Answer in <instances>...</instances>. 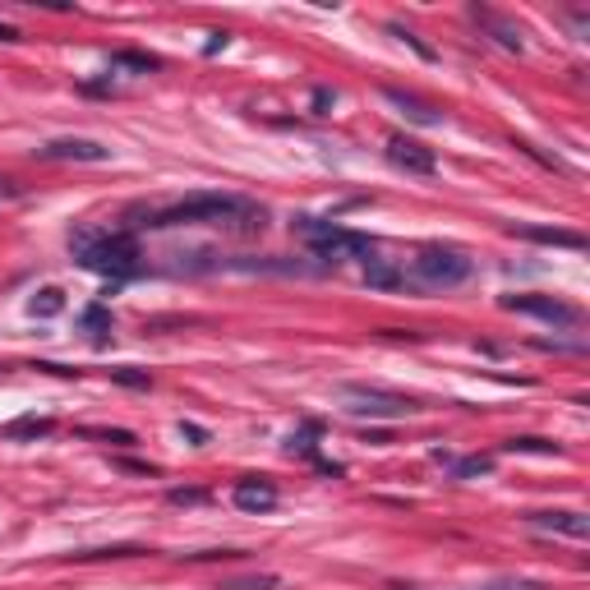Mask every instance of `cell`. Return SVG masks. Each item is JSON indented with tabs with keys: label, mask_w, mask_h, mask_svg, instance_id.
<instances>
[{
	"label": "cell",
	"mask_w": 590,
	"mask_h": 590,
	"mask_svg": "<svg viewBox=\"0 0 590 590\" xmlns=\"http://www.w3.org/2000/svg\"><path fill=\"white\" fill-rule=\"evenodd\" d=\"M199 222H212V226H226L235 235H258L267 226V208L245 199V194H190V199H176L167 208H152L143 212L148 231H171V226H199Z\"/></svg>",
	"instance_id": "1"
},
{
	"label": "cell",
	"mask_w": 590,
	"mask_h": 590,
	"mask_svg": "<svg viewBox=\"0 0 590 590\" xmlns=\"http://www.w3.org/2000/svg\"><path fill=\"white\" fill-rule=\"evenodd\" d=\"M70 250L74 258L97 277H111V282H129L143 273V254H139V240L129 231H93V226H78L70 235Z\"/></svg>",
	"instance_id": "2"
},
{
	"label": "cell",
	"mask_w": 590,
	"mask_h": 590,
	"mask_svg": "<svg viewBox=\"0 0 590 590\" xmlns=\"http://www.w3.org/2000/svg\"><path fill=\"white\" fill-rule=\"evenodd\" d=\"M291 231L309 240L314 258H324V267H332V263H341V258H365V263L373 258V240L360 235V231H346V226H337V222H324V217H295Z\"/></svg>",
	"instance_id": "3"
},
{
	"label": "cell",
	"mask_w": 590,
	"mask_h": 590,
	"mask_svg": "<svg viewBox=\"0 0 590 590\" xmlns=\"http://www.w3.org/2000/svg\"><path fill=\"white\" fill-rule=\"evenodd\" d=\"M337 397L346 401L351 415H369V420H406L420 411L415 397L388 392V388H365V383H337Z\"/></svg>",
	"instance_id": "4"
},
{
	"label": "cell",
	"mask_w": 590,
	"mask_h": 590,
	"mask_svg": "<svg viewBox=\"0 0 590 590\" xmlns=\"http://www.w3.org/2000/svg\"><path fill=\"white\" fill-rule=\"evenodd\" d=\"M415 282L420 286H462L471 273H475V258H466L462 250H452V245H424L415 254Z\"/></svg>",
	"instance_id": "5"
},
{
	"label": "cell",
	"mask_w": 590,
	"mask_h": 590,
	"mask_svg": "<svg viewBox=\"0 0 590 590\" xmlns=\"http://www.w3.org/2000/svg\"><path fill=\"white\" fill-rule=\"evenodd\" d=\"M503 309L545 318V324H553V328H577V324H581V309L568 305V300H558V295H507Z\"/></svg>",
	"instance_id": "6"
},
{
	"label": "cell",
	"mask_w": 590,
	"mask_h": 590,
	"mask_svg": "<svg viewBox=\"0 0 590 590\" xmlns=\"http://www.w3.org/2000/svg\"><path fill=\"white\" fill-rule=\"evenodd\" d=\"M388 162L397 171H406V176H434L438 171V157L434 148H424L415 139H406V134H397V139H388Z\"/></svg>",
	"instance_id": "7"
},
{
	"label": "cell",
	"mask_w": 590,
	"mask_h": 590,
	"mask_svg": "<svg viewBox=\"0 0 590 590\" xmlns=\"http://www.w3.org/2000/svg\"><path fill=\"white\" fill-rule=\"evenodd\" d=\"M42 162H111V148H102L97 139H51L37 148Z\"/></svg>",
	"instance_id": "8"
},
{
	"label": "cell",
	"mask_w": 590,
	"mask_h": 590,
	"mask_svg": "<svg viewBox=\"0 0 590 590\" xmlns=\"http://www.w3.org/2000/svg\"><path fill=\"white\" fill-rule=\"evenodd\" d=\"M231 503L240 507V512H273V507H277V485H273V479H258V475L235 479Z\"/></svg>",
	"instance_id": "9"
},
{
	"label": "cell",
	"mask_w": 590,
	"mask_h": 590,
	"mask_svg": "<svg viewBox=\"0 0 590 590\" xmlns=\"http://www.w3.org/2000/svg\"><path fill=\"white\" fill-rule=\"evenodd\" d=\"M526 521H530L535 530L568 535V540H586V535H590V517H586V512H562V507H558V512H530Z\"/></svg>",
	"instance_id": "10"
},
{
	"label": "cell",
	"mask_w": 590,
	"mask_h": 590,
	"mask_svg": "<svg viewBox=\"0 0 590 590\" xmlns=\"http://www.w3.org/2000/svg\"><path fill=\"white\" fill-rule=\"evenodd\" d=\"M517 240H530V245H553V250H586V235L581 231H562V226H512Z\"/></svg>",
	"instance_id": "11"
},
{
	"label": "cell",
	"mask_w": 590,
	"mask_h": 590,
	"mask_svg": "<svg viewBox=\"0 0 590 590\" xmlns=\"http://www.w3.org/2000/svg\"><path fill=\"white\" fill-rule=\"evenodd\" d=\"M383 97L397 106L406 120H415V125H443V111L438 106H429V102H420L415 93H401V88H383Z\"/></svg>",
	"instance_id": "12"
},
{
	"label": "cell",
	"mask_w": 590,
	"mask_h": 590,
	"mask_svg": "<svg viewBox=\"0 0 590 590\" xmlns=\"http://www.w3.org/2000/svg\"><path fill=\"white\" fill-rule=\"evenodd\" d=\"M471 14H475V23H485V29H489V37H494V42H498L503 51H521V46H526V42H521V29H517V23H507V19H498L494 10H479V5H475Z\"/></svg>",
	"instance_id": "13"
},
{
	"label": "cell",
	"mask_w": 590,
	"mask_h": 590,
	"mask_svg": "<svg viewBox=\"0 0 590 590\" xmlns=\"http://www.w3.org/2000/svg\"><path fill=\"white\" fill-rule=\"evenodd\" d=\"M365 286L369 291H397V286H406V273H401V263H392V258H369Z\"/></svg>",
	"instance_id": "14"
},
{
	"label": "cell",
	"mask_w": 590,
	"mask_h": 590,
	"mask_svg": "<svg viewBox=\"0 0 590 590\" xmlns=\"http://www.w3.org/2000/svg\"><path fill=\"white\" fill-rule=\"evenodd\" d=\"M51 429H56V420H37V415H19V420H10L5 429H0V438H14V443H23V438H46Z\"/></svg>",
	"instance_id": "15"
},
{
	"label": "cell",
	"mask_w": 590,
	"mask_h": 590,
	"mask_svg": "<svg viewBox=\"0 0 590 590\" xmlns=\"http://www.w3.org/2000/svg\"><path fill=\"white\" fill-rule=\"evenodd\" d=\"M318 434H324V424H318V420H305V424L291 434L286 452H291V457L300 452V457H314V462H318Z\"/></svg>",
	"instance_id": "16"
},
{
	"label": "cell",
	"mask_w": 590,
	"mask_h": 590,
	"mask_svg": "<svg viewBox=\"0 0 590 590\" xmlns=\"http://www.w3.org/2000/svg\"><path fill=\"white\" fill-rule=\"evenodd\" d=\"M61 309H65V291L61 286H42L33 300H29V314L33 318H56Z\"/></svg>",
	"instance_id": "17"
},
{
	"label": "cell",
	"mask_w": 590,
	"mask_h": 590,
	"mask_svg": "<svg viewBox=\"0 0 590 590\" xmlns=\"http://www.w3.org/2000/svg\"><path fill=\"white\" fill-rule=\"evenodd\" d=\"M111 70L152 74V70H162V61H157V56H148V51H111Z\"/></svg>",
	"instance_id": "18"
},
{
	"label": "cell",
	"mask_w": 590,
	"mask_h": 590,
	"mask_svg": "<svg viewBox=\"0 0 590 590\" xmlns=\"http://www.w3.org/2000/svg\"><path fill=\"white\" fill-rule=\"evenodd\" d=\"M78 438H93V443H111V447H134L139 438L129 434V429H97V424H84L78 429Z\"/></svg>",
	"instance_id": "19"
},
{
	"label": "cell",
	"mask_w": 590,
	"mask_h": 590,
	"mask_svg": "<svg viewBox=\"0 0 590 590\" xmlns=\"http://www.w3.org/2000/svg\"><path fill=\"white\" fill-rule=\"evenodd\" d=\"M503 452H526V457H558V443H549V438H507L503 443Z\"/></svg>",
	"instance_id": "20"
},
{
	"label": "cell",
	"mask_w": 590,
	"mask_h": 590,
	"mask_svg": "<svg viewBox=\"0 0 590 590\" xmlns=\"http://www.w3.org/2000/svg\"><path fill=\"white\" fill-rule=\"evenodd\" d=\"M78 324H84V328H88L97 341H106V332H111V324H116V318H111V309H106V305H88Z\"/></svg>",
	"instance_id": "21"
},
{
	"label": "cell",
	"mask_w": 590,
	"mask_h": 590,
	"mask_svg": "<svg viewBox=\"0 0 590 590\" xmlns=\"http://www.w3.org/2000/svg\"><path fill=\"white\" fill-rule=\"evenodd\" d=\"M494 471V457H462V462H452V475L457 479H475V475H489Z\"/></svg>",
	"instance_id": "22"
},
{
	"label": "cell",
	"mask_w": 590,
	"mask_h": 590,
	"mask_svg": "<svg viewBox=\"0 0 590 590\" xmlns=\"http://www.w3.org/2000/svg\"><path fill=\"white\" fill-rule=\"evenodd\" d=\"M217 590H277V577H273V572H258V577H235V581H222Z\"/></svg>",
	"instance_id": "23"
},
{
	"label": "cell",
	"mask_w": 590,
	"mask_h": 590,
	"mask_svg": "<svg viewBox=\"0 0 590 590\" xmlns=\"http://www.w3.org/2000/svg\"><path fill=\"white\" fill-rule=\"evenodd\" d=\"M111 379H116L120 388H134V392H148V388H152V373H148V369H111Z\"/></svg>",
	"instance_id": "24"
},
{
	"label": "cell",
	"mask_w": 590,
	"mask_h": 590,
	"mask_svg": "<svg viewBox=\"0 0 590 590\" xmlns=\"http://www.w3.org/2000/svg\"><path fill=\"white\" fill-rule=\"evenodd\" d=\"M530 346H535V351H553V356H586V346H581V341H553V337H535Z\"/></svg>",
	"instance_id": "25"
},
{
	"label": "cell",
	"mask_w": 590,
	"mask_h": 590,
	"mask_svg": "<svg viewBox=\"0 0 590 590\" xmlns=\"http://www.w3.org/2000/svg\"><path fill=\"white\" fill-rule=\"evenodd\" d=\"M392 37H401V42H406V46H415V51H420V56H424V61H434V46H424V42H420V37H415L411 29H401V23H392Z\"/></svg>",
	"instance_id": "26"
},
{
	"label": "cell",
	"mask_w": 590,
	"mask_h": 590,
	"mask_svg": "<svg viewBox=\"0 0 590 590\" xmlns=\"http://www.w3.org/2000/svg\"><path fill=\"white\" fill-rule=\"evenodd\" d=\"M485 590H549L545 581H521V577H503V581H494V586H485Z\"/></svg>",
	"instance_id": "27"
},
{
	"label": "cell",
	"mask_w": 590,
	"mask_h": 590,
	"mask_svg": "<svg viewBox=\"0 0 590 590\" xmlns=\"http://www.w3.org/2000/svg\"><path fill=\"white\" fill-rule=\"evenodd\" d=\"M176 507H194V503H208V489H171L167 494Z\"/></svg>",
	"instance_id": "28"
},
{
	"label": "cell",
	"mask_w": 590,
	"mask_h": 590,
	"mask_svg": "<svg viewBox=\"0 0 590 590\" xmlns=\"http://www.w3.org/2000/svg\"><path fill=\"white\" fill-rule=\"evenodd\" d=\"M134 553H143V549H134V545H116V549H88V553H78V558H134Z\"/></svg>",
	"instance_id": "29"
},
{
	"label": "cell",
	"mask_w": 590,
	"mask_h": 590,
	"mask_svg": "<svg viewBox=\"0 0 590 590\" xmlns=\"http://www.w3.org/2000/svg\"><path fill=\"white\" fill-rule=\"evenodd\" d=\"M332 102H337V88H314V111H318V116H324Z\"/></svg>",
	"instance_id": "30"
},
{
	"label": "cell",
	"mask_w": 590,
	"mask_h": 590,
	"mask_svg": "<svg viewBox=\"0 0 590 590\" xmlns=\"http://www.w3.org/2000/svg\"><path fill=\"white\" fill-rule=\"evenodd\" d=\"M180 438H190L194 447H203V443H208V429H199V424H184V420H180Z\"/></svg>",
	"instance_id": "31"
},
{
	"label": "cell",
	"mask_w": 590,
	"mask_h": 590,
	"mask_svg": "<svg viewBox=\"0 0 590 590\" xmlns=\"http://www.w3.org/2000/svg\"><path fill=\"white\" fill-rule=\"evenodd\" d=\"M226 42H231V37H226V33H212V42H208V46H203V56H217V51H222V46H226Z\"/></svg>",
	"instance_id": "32"
},
{
	"label": "cell",
	"mask_w": 590,
	"mask_h": 590,
	"mask_svg": "<svg viewBox=\"0 0 590 590\" xmlns=\"http://www.w3.org/2000/svg\"><path fill=\"white\" fill-rule=\"evenodd\" d=\"M0 199H19V184L14 180H0Z\"/></svg>",
	"instance_id": "33"
},
{
	"label": "cell",
	"mask_w": 590,
	"mask_h": 590,
	"mask_svg": "<svg viewBox=\"0 0 590 590\" xmlns=\"http://www.w3.org/2000/svg\"><path fill=\"white\" fill-rule=\"evenodd\" d=\"M0 42H19V29H14V23H0Z\"/></svg>",
	"instance_id": "34"
}]
</instances>
